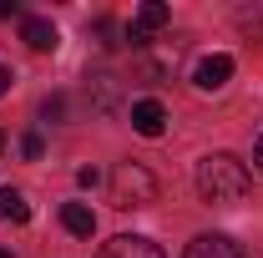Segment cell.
I'll use <instances>...</instances> for the list:
<instances>
[{
  "label": "cell",
  "instance_id": "cell-1",
  "mask_svg": "<svg viewBox=\"0 0 263 258\" xmlns=\"http://www.w3.org/2000/svg\"><path fill=\"white\" fill-rule=\"evenodd\" d=\"M197 193L202 202H238V197L248 193V167L233 157V152H208V157L197 162Z\"/></svg>",
  "mask_w": 263,
  "mask_h": 258
},
{
  "label": "cell",
  "instance_id": "cell-2",
  "mask_svg": "<svg viewBox=\"0 0 263 258\" xmlns=\"http://www.w3.org/2000/svg\"><path fill=\"white\" fill-rule=\"evenodd\" d=\"M157 202V177L142 162H122L111 172V208H147Z\"/></svg>",
  "mask_w": 263,
  "mask_h": 258
},
{
  "label": "cell",
  "instance_id": "cell-3",
  "mask_svg": "<svg viewBox=\"0 0 263 258\" xmlns=\"http://www.w3.org/2000/svg\"><path fill=\"white\" fill-rule=\"evenodd\" d=\"M167 21H172V10H167L162 0H147V5H142V10L132 15V26H127V41H132V46H147V35H152V31H162Z\"/></svg>",
  "mask_w": 263,
  "mask_h": 258
},
{
  "label": "cell",
  "instance_id": "cell-4",
  "mask_svg": "<svg viewBox=\"0 0 263 258\" xmlns=\"http://www.w3.org/2000/svg\"><path fill=\"white\" fill-rule=\"evenodd\" d=\"M97 258H167L152 238H137V233H117L111 243H101Z\"/></svg>",
  "mask_w": 263,
  "mask_h": 258
},
{
  "label": "cell",
  "instance_id": "cell-5",
  "mask_svg": "<svg viewBox=\"0 0 263 258\" xmlns=\"http://www.w3.org/2000/svg\"><path fill=\"white\" fill-rule=\"evenodd\" d=\"M233 76V56H202V61L193 66V86L197 91H223Z\"/></svg>",
  "mask_w": 263,
  "mask_h": 258
},
{
  "label": "cell",
  "instance_id": "cell-6",
  "mask_svg": "<svg viewBox=\"0 0 263 258\" xmlns=\"http://www.w3.org/2000/svg\"><path fill=\"white\" fill-rule=\"evenodd\" d=\"M132 132L137 137H162L167 132V106L162 101H132Z\"/></svg>",
  "mask_w": 263,
  "mask_h": 258
},
{
  "label": "cell",
  "instance_id": "cell-7",
  "mask_svg": "<svg viewBox=\"0 0 263 258\" xmlns=\"http://www.w3.org/2000/svg\"><path fill=\"white\" fill-rule=\"evenodd\" d=\"M182 258H248L233 238H223V233H202V238H193L187 243V253Z\"/></svg>",
  "mask_w": 263,
  "mask_h": 258
},
{
  "label": "cell",
  "instance_id": "cell-8",
  "mask_svg": "<svg viewBox=\"0 0 263 258\" xmlns=\"http://www.w3.org/2000/svg\"><path fill=\"white\" fill-rule=\"evenodd\" d=\"M21 41H26L31 51H56V46H61V35H56V26H51L46 15H26V21H21Z\"/></svg>",
  "mask_w": 263,
  "mask_h": 258
},
{
  "label": "cell",
  "instance_id": "cell-9",
  "mask_svg": "<svg viewBox=\"0 0 263 258\" xmlns=\"http://www.w3.org/2000/svg\"><path fill=\"white\" fill-rule=\"evenodd\" d=\"M61 223L71 228L76 238H91V233H97V213H91L86 202H66V208H61Z\"/></svg>",
  "mask_w": 263,
  "mask_h": 258
},
{
  "label": "cell",
  "instance_id": "cell-10",
  "mask_svg": "<svg viewBox=\"0 0 263 258\" xmlns=\"http://www.w3.org/2000/svg\"><path fill=\"white\" fill-rule=\"evenodd\" d=\"M5 218H10V223H26V218H31V202L15 193V188H0V223H5Z\"/></svg>",
  "mask_w": 263,
  "mask_h": 258
},
{
  "label": "cell",
  "instance_id": "cell-11",
  "mask_svg": "<svg viewBox=\"0 0 263 258\" xmlns=\"http://www.w3.org/2000/svg\"><path fill=\"white\" fill-rule=\"evenodd\" d=\"M76 182H81V188H97L101 172H97V167H81V172H76Z\"/></svg>",
  "mask_w": 263,
  "mask_h": 258
},
{
  "label": "cell",
  "instance_id": "cell-12",
  "mask_svg": "<svg viewBox=\"0 0 263 258\" xmlns=\"http://www.w3.org/2000/svg\"><path fill=\"white\" fill-rule=\"evenodd\" d=\"M10 81H15V76H10V66H0V97L10 91Z\"/></svg>",
  "mask_w": 263,
  "mask_h": 258
},
{
  "label": "cell",
  "instance_id": "cell-13",
  "mask_svg": "<svg viewBox=\"0 0 263 258\" xmlns=\"http://www.w3.org/2000/svg\"><path fill=\"white\" fill-rule=\"evenodd\" d=\"M253 162H258V167H263V137H258V147H253Z\"/></svg>",
  "mask_w": 263,
  "mask_h": 258
},
{
  "label": "cell",
  "instance_id": "cell-14",
  "mask_svg": "<svg viewBox=\"0 0 263 258\" xmlns=\"http://www.w3.org/2000/svg\"><path fill=\"white\" fill-rule=\"evenodd\" d=\"M0 258H10V248H0Z\"/></svg>",
  "mask_w": 263,
  "mask_h": 258
},
{
  "label": "cell",
  "instance_id": "cell-15",
  "mask_svg": "<svg viewBox=\"0 0 263 258\" xmlns=\"http://www.w3.org/2000/svg\"><path fill=\"white\" fill-rule=\"evenodd\" d=\"M0 147H5V137H0Z\"/></svg>",
  "mask_w": 263,
  "mask_h": 258
}]
</instances>
